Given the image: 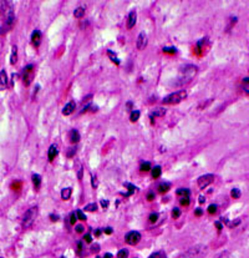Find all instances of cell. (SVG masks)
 Instances as JSON below:
<instances>
[{
  "label": "cell",
  "instance_id": "20",
  "mask_svg": "<svg viewBox=\"0 0 249 258\" xmlns=\"http://www.w3.org/2000/svg\"><path fill=\"white\" fill-rule=\"evenodd\" d=\"M32 183H34V186H35V188L37 190L39 187H40V185H41V177H40V175H32Z\"/></svg>",
  "mask_w": 249,
  "mask_h": 258
},
{
  "label": "cell",
  "instance_id": "43",
  "mask_svg": "<svg viewBox=\"0 0 249 258\" xmlns=\"http://www.w3.org/2000/svg\"><path fill=\"white\" fill-rule=\"evenodd\" d=\"M84 238H85V241H86L87 243H91V242H92V238H91V236H90V235H85V237H84Z\"/></svg>",
  "mask_w": 249,
  "mask_h": 258
},
{
  "label": "cell",
  "instance_id": "25",
  "mask_svg": "<svg viewBox=\"0 0 249 258\" xmlns=\"http://www.w3.org/2000/svg\"><path fill=\"white\" fill-rule=\"evenodd\" d=\"M139 119V111H132V114H131V116H129V120H131V122H136L137 120Z\"/></svg>",
  "mask_w": 249,
  "mask_h": 258
},
{
  "label": "cell",
  "instance_id": "10",
  "mask_svg": "<svg viewBox=\"0 0 249 258\" xmlns=\"http://www.w3.org/2000/svg\"><path fill=\"white\" fill-rule=\"evenodd\" d=\"M31 41H32V45H34L35 47H39V45H40V42H41V32H40L39 30L32 31V34H31Z\"/></svg>",
  "mask_w": 249,
  "mask_h": 258
},
{
  "label": "cell",
  "instance_id": "30",
  "mask_svg": "<svg viewBox=\"0 0 249 258\" xmlns=\"http://www.w3.org/2000/svg\"><path fill=\"white\" fill-rule=\"evenodd\" d=\"M128 257V251L127 250H121L117 253V258H127Z\"/></svg>",
  "mask_w": 249,
  "mask_h": 258
},
{
  "label": "cell",
  "instance_id": "32",
  "mask_svg": "<svg viewBox=\"0 0 249 258\" xmlns=\"http://www.w3.org/2000/svg\"><path fill=\"white\" fill-rule=\"evenodd\" d=\"M148 258H166V255L163 252H156V253L151 255Z\"/></svg>",
  "mask_w": 249,
  "mask_h": 258
},
{
  "label": "cell",
  "instance_id": "21",
  "mask_svg": "<svg viewBox=\"0 0 249 258\" xmlns=\"http://www.w3.org/2000/svg\"><path fill=\"white\" fill-rule=\"evenodd\" d=\"M169 183H167V182H163V183H161L159 186H158V191L161 192V193H166V192H168L169 191Z\"/></svg>",
  "mask_w": 249,
  "mask_h": 258
},
{
  "label": "cell",
  "instance_id": "11",
  "mask_svg": "<svg viewBox=\"0 0 249 258\" xmlns=\"http://www.w3.org/2000/svg\"><path fill=\"white\" fill-rule=\"evenodd\" d=\"M75 107H76V104H75L74 101H70V102H69V104H66V105H65V107L62 109V115H65V116L71 115V114L75 111Z\"/></svg>",
  "mask_w": 249,
  "mask_h": 258
},
{
  "label": "cell",
  "instance_id": "52",
  "mask_svg": "<svg viewBox=\"0 0 249 258\" xmlns=\"http://www.w3.org/2000/svg\"><path fill=\"white\" fill-rule=\"evenodd\" d=\"M99 250H100V248H99V245H95V246H92V250H91V251H92V252H97Z\"/></svg>",
  "mask_w": 249,
  "mask_h": 258
},
{
  "label": "cell",
  "instance_id": "53",
  "mask_svg": "<svg viewBox=\"0 0 249 258\" xmlns=\"http://www.w3.org/2000/svg\"><path fill=\"white\" fill-rule=\"evenodd\" d=\"M198 201H199V203H204V202H206V198H204L203 196H199V200H198Z\"/></svg>",
  "mask_w": 249,
  "mask_h": 258
},
{
  "label": "cell",
  "instance_id": "45",
  "mask_svg": "<svg viewBox=\"0 0 249 258\" xmlns=\"http://www.w3.org/2000/svg\"><path fill=\"white\" fill-rule=\"evenodd\" d=\"M104 232H105L106 235H111V233H112V228H111V227H106V228L104 230Z\"/></svg>",
  "mask_w": 249,
  "mask_h": 258
},
{
  "label": "cell",
  "instance_id": "48",
  "mask_svg": "<svg viewBox=\"0 0 249 258\" xmlns=\"http://www.w3.org/2000/svg\"><path fill=\"white\" fill-rule=\"evenodd\" d=\"M76 231H77L79 233H82V232H84V227H82L81 225H79V226H76Z\"/></svg>",
  "mask_w": 249,
  "mask_h": 258
},
{
  "label": "cell",
  "instance_id": "29",
  "mask_svg": "<svg viewBox=\"0 0 249 258\" xmlns=\"http://www.w3.org/2000/svg\"><path fill=\"white\" fill-rule=\"evenodd\" d=\"M149 170H151V163H149V162H143V163L141 165V171L147 172V171H149Z\"/></svg>",
  "mask_w": 249,
  "mask_h": 258
},
{
  "label": "cell",
  "instance_id": "3",
  "mask_svg": "<svg viewBox=\"0 0 249 258\" xmlns=\"http://www.w3.org/2000/svg\"><path fill=\"white\" fill-rule=\"evenodd\" d=\"M186 97H187V91L181 90V91H177V92H173V94L166 96L162 100V102L164 105H176V104H179L181 101H183Z\"/></svg>",
  "mask_w": 249,
  "mask_h": 258
},
{
  "label": "cell",
  "instance_id": "35",
  "mask_svg": "<svg viewBox=\"0 0 249 258\" xmlns=\"http://www.w3.org/2000/svg\"><path fill=\"white\" fill-rule=\"evenodd\" d=\"M163 52H167V54H176L177 50L174 47H164L163 49Z\"/></svg>",
  "mask_w": 249,
  "mask_h": 258
},
{
  "label": "cell",
  "instance_id": "55",
  "mask_svg": "<svg viewBox=\"0 0 249 258\" xmlns=\"http://www.w3.org/2000/svg\"><path fill=\"white\" fill-rule=\"evenodd\" d=\"M104 258H112V255H111V253H106V255L104 256Z\"/></svg>",
  "mask_w": 249,
  "mask_h": 258
},
{
  "label": "cell",
  "instance_id": "4",
  "mask_svg": "<svg viewBox=\"0 0 249 258\" xmlns=\"http://www.w3.org/2000/svg\"><path fill=\"white\" fill-rule=\"evenodd\" d=\"M197 74V66L193 65H187L182 69V74H181V84H187Z\"/></svg>",
  "mask_w": 249,
  "mask_h": 258
},
{
  "label": "cell",
  "instance_id": "42",
  "mask_svg": "<svg viewBox=\"0 0 249 258\" xmlns=\"http://www.w3.org/2000/svg\"><path fill=\"white\" fill-rule=\"evenodd\" d=\"M91 183H92V187L94 188H97V180H96V177H92V180H91Z\"/></svg>",
  "mask_w": 249,
  "mask_h": 258
},
{
  "label": "cell",
  "instance_id": "34",
  "mask_svg": "<svg viewBox=\"0 0 249 258\" xmlns=\"http://www.w3.org/2000/svg\"><path fill=\"white\" fill-rule=\"evenodd\" d=\"M216 212H217V205H211L208 207V213L209 215H214Z\"/></svg>",
  "mask_w": 249,
  "mask_h": 258
},
{
  "label": "cell",
  "instance_id": "22",
  "mask_svg": "<svg viewBox=\"0 0 249 258\" xmlns=\"http://www.w3.org/2000/svg\"><path fill=\"white\" fill-rule=\"evenodd\" d=\"M178 196H182V197H189V190L188 188H178L177 192H176Z\"/></svg>",
  "mask_w": 249,
  "mask_h": 258
},
{
  "label": "cell",
  "instance_id": "51",
  "mask_svg": "<svg viewBox=\"0 0 249 258\" xmlns=\"http://www.w3.org/2000/svg\"><path fill=\"white\" fill-rule=\"evenodd\" d=\"M50 218H51V221H52V222H54V221L56 222V221L59 220V216H54V215H51V216H50Z\"/></svg>",
  "mask_w": 249,
  "mask_h": 258
},
{
  "label": "cell",
  "instance_id": "9",
  "mask_svg": "<svg viewBox=\"0 0 249 258\" xmlns=\"http://www.w3.org/2000/svg\"><path fill=\"white\" fill-rule=\"evenodd\" d=\"M147 35L144 34V32H141L139 35H138V37H137V42H136V45H137V49L138 50H143L146 46H147Z\"/></svg>",
  "mask_w": 249,
  "mask_h": 258
},
{
  "label": "cell",
  "instance_id": "49",
  "mask_svg": "<svg viewBox=\"0 0 249 258\" xmlns=\"http://www.w3.org/2000/svg\"><path fill=\"white\" fill-rule=\"evenodd\" d=\"M216 226H217V228H218V231H221V230L223 228V226H222V223H221L219 221H217V222H216Z\"/></svg>",
  "mask_w": 249,
  "mask_h": 258
},
{
  "label": "cell",
  "instance_id": "54",
  "mask_svg": "<svg viewBox=\"0 0 249 258\" xmlns=\"http://www.w3.org/2000/svg\"><path fill=\"white\" fill-rule=\"evenodd\" d=\"M100 235H101V231H100V230H96V231H95V236H97V237H99Z\"/></svg>",
  "mask_w": 249,
  "mask_h": 258
},
{
  "label": "cell",
  "instance_id": "46",
  "mask_svg": "<svg viewBox=\"0 0 249 258\" xmlns=\"http://www.w3.org/2000/svg\"><path fill=\"white\" fill-rule=\"evenodd\" d=\"M101 206H102L104 208H107V207H109V201H104V200H102V201H101Z\"/></svg>",
  "mask_w": 249,
  "mask_h": 258
},
{
  "label": "cell",
  "instance_id": "39",
  "mask_svg": "<svg viewBox=\"0 0 249 258\" xmlns=\"http://www.w3.org/2000/svg\"><path fill=\"white\" fill-rule=\"evenodd\" d=\"M157 218H158V215H157V213H152V215L149 216V222H151V223H154V222L157 221Z\"/></svg>",
  "mask_w": 249,
  "mask_h": 258
},
{
  "label": "cell",
  "instance_id": "19",
  "mask_svg": "<svg viewBox=\"0 0 249 258\" xmlns=\"http://www.w3.org/2000/svg\"><path fill=\"white\" fill-rule=\"evenodd\" d=\"M47 155H49V160L52 161V160L56 157V155H57V148H56V146L52 145V146L49 148V153H47Z\"/></svg>",
  "mask_w": 249,
  "mask_h": 258
},
{
  "label": "cell",
  "instance_id": "18",
  "mask_svg": "<svg viewBox=\"0 0 249 258\" xmlns=\"http://www.w3.org/2000/svg\"><path fill=\"white\" fill-rule=\"evenodd\" d=\"M164 114H166V110L159 107V109H156L154 111H152L151 117H162V116H164Z\"/></svg>",
  "mask_w": 249,
  "mask_h": 258
},
{
  "label": "cell",
  "instance_id": "56",
  "mask_svg": "<svg viewBox=\"0 0 249 258\" xmlns=\"http://www.w3.org/2000/svg\"><path fill=\"white\" fill-rule=\"evenodd\" d=\"M0 258H2V257H0Z\"/></svg>",
  "mask_w": 249,
  "mask_h": 258
},
{
  "label": "cell",
  "instance_id": "38",
  "mask_svg": "<svg viewBox=\"0 0 249 258\" xmlns=\"http://www.w3.org/2000/svg\"><path fill=\"white\" fill-rule=\"evenodd\" d=\"M181 216V211L178 210V208H174L173 211H172V217L173 218H178Z\"/></svg>",
  "mask_w": 249,
  "mask_h": 258
},
{
  "label": "cell",
  "instance_id": "8",
  "mask_svg": "<svg viewBox=\"0 0 249 258\" xmlns=\"http://www.w3.org/2000/svg\"><path fill=\"white\" fill-rule=\"evenodd\" d=\"M124 240H126V242H127L129 246H136V245L141 241V235H139V232H137V231H131V232H128V233L126 235Z\"/></svg>",
  "mask_w": 249,
  "mask_h": 258
},
{
  "label": "cell",
  "instance_id": "31",
  "mask_svg": "<svg viewBox=\"0 0 249 258\" xmlns=\"http://www.w3.org/2000/svg\"><path fill=\"white\" fill-rule=\"evenodd\" d=\"M76 216H77L79 220H81V221H86V216H85V213H84L81 210H77V211H76Z\"/></svg>",
  "mask_w": 249,
  "mask_h": 258
},
{
  "label": "cell",
  "instance_id": "27",
  "mask_svg": "<svg viewBox=\"0 0 249 258\" xmlns=\"http://www.w3.org/2000/svg\"><path fill=\"white\" fill-rule=\"evenodd\" d=\"M242 82H243V90H244V92L249 95V77H244Z\"/></svg>",
  "mask_w": 249,
  "mask_h": 258
},
{
  "label": "cell",
  "instance_id": "17",
  "mask_svg": "<svg viewBox=\"0 0 249 258\" xmlns=\"http://www.w3.org/2000/svg\"><path fill=\"white\" fill-rule=\"evenodd\" d=\"M84 15H85V7L79 6L77 9H75V11H74V16H75V17L81 19V17H84Z\"/></svg>",
  "mask_w": 249,
  "mask_h": 258
},
{
  "label": "cell",
  "instance_id": "5",
  "mask_svg": "<svg viewBox=\"0 0 249 258\" xmlns=\"http://www.w3.org/2000/svg\"><path fill=\"white\" fill-rule=\"evenodd\" d=\"M36 215H37V208H36V207H31V208H29V210L25 212V215H24V218H22V226H24L25 228H26V227H30V226L32 225V222H34Z\"/></svg>",
  "mask_w": 249,
  "mask_h": 258
},
{
  "label": "cell",
  "instance_id": "7",
  "mask_svg": "<svg viewBox=\"0 0 249 258\" xmlns=\"http://www.w3.org/2000/svg\"><path fill=\"white\" fill-rule=\"evenodd\" d=\"M213 181H214V175L208 173V175H203V176H201V177L198 178L197 183H198V187H199L201 190H204V188L208 187Z\"/></svg>",
  "mask_w": 249,
  "mask_h": 258
},
{
  "label": "cell",
  "instance_id": "24",
  "mask_svg": "<svg viewBox=\"0 0 249 258\" xmlns=\"http://www.w3.org/2000/svg\"><path fill=\"white\" fill-rule=\"evenodd\" d=\"M107 55H109V57L111 59V61H112V62H115L116 65H120V60L117 59V56H116V55H115L111 50H109V51H107Z\"/></svg>",
  "mask_w": 249,
  "mask_h": 258
},
{
  "label": "cell",
  "instance_id": "37",
  "mask_svg": "<svg viewBox=\"0 0 249 258\" xmlns=\"http://www.w3.org/2000/svg\"><path fill=\"white\" fill-rule=\"evenodd\" d=\"M181 205L182 206H188L189 205V197H182L181 198Z\"/></svg>",
  "mask_w": 249,
  "mask_h": 258
},
{
  "label": "cell",
  "instance_id": "15",
  "mask_svg": "<svg viewBox=\"0 0 249 258\" xmlns=\"http://www.w3.org/2000/svg\"><path fill=\"white\" fill-rule=\"evenodd\" d=\"M71 193H72L71 187H66V188H64V190L61 191V198H62L64 201H67V200L71 197Z\"/></svg>",
  "mask_w": 249,
  "mask_h": 258
},
{
  "label": "cell",
  "instance_id": "33",
  "mask_svg": "<svg viewBox=\"0 0 249 258\" xmlns=\"http://www.w3.org/2000/svg\"><path fill=\"white\" fill-rule=\"evenodd\" d=\"M216 258H231V253H229L228 251H223V252H221Z\"/></svg>",
  "mask_w": 249,
  "mask_h": 258
},
{
  "label": "cell",
  "instance_id": "13",
  "mask_svg": "<svg viewBox=\"0 0 249 258\" xmlns=\"http://www.w3.org/2000/svg\"><path fill=\"white\" fill-rule=\"evenodd\" d=\"M7 87V75L5 70L0 71V91L5 90Z\"/></svg>",
  "mask_w": 249,
  "mask_h": 258
},
{
  "label": "cell",
  "instance_id": "2",
  "mask_svg": "<svg viewBox=\"0 0 249 258\" xmlns=\"http://www.w3.org/2000/svg\"><path fill=\"white\" fill-rule=\"evenodd\" d=\"M4 7H2V12H4V17H5V27L6 30H10L15 22V14H14V9H12V2L11 1H1Z\"/></svg>",
  "mask_w": 249,
  "mask_h": 258
},
{
  "label": "cell",
  "instance_id": "41",
  "mask_svg": "<svg viewBox=\"0 0 249 258\" xmlns=\"http://www.w3.org/2000/svg\"><path fill=\"white\" fill-rule=\"evenodd\" d=\"M75 153H76V148H74V147H71V150H70V151L67 152V156H69V157H72V156H74Z\"/></svg>",
  "mask_w": 249,
  "mask_h": 258
},
{
  "label": "cell",
  "instance_id": "6",
  "mask_svg": "<svg viewBox=\"0 0 249 258\" xmlns=\"http://www.w3.org/2000/svg\"><path fill=\"white\" fill-rule=\"evenodd\" d=\"M34 79V65H27L24 67V75H22V81L25 86H29Z\"/></svg>",
  "mask_w": 249,
  "mask_h": 258
},
{
  "label": "cell",
  "instance_id": "47",
  "mask_svg": "<svg viewBox=\"0 0 249 258\" xmlns=\"http://www.w3.org/2000/svg\"><path fill=\"white\" fill-rule=\"evenodd\" d=\"M202 213H203V211H202L201 208H197V210L194 211V215H196V216H202Z\"/></svg>",
  "mask_w": 249,
  "mask_h": 258
},
{
  "label": "cell",
  "instance_id": "26",
  "mask_svg": "<svg viewBox=\"0 0 249 258\" xmlns=\"http://www.w3.org/2000/svg\"><path fill=\"white\" fill-rule=\"evenodd\" d=\"M241 191H239V188H233L232 191H231V196L233 197V198H236V200H238V198H241Z\"/></svg>",
  "mask_w": 249,
  "mask_h": 258
},
{
  "label": "cell",
  "instance_id": "14",
  "mask_svg": "<svg viewBox=\"0 0 249 258\" xmlns=\"http://www.w3.org/2000/svg\"><path fill=\"white\" fill-rule=\"evenodd\" d=\"M69 138H70V142L71 143H77L80 141V133L77 130H71L69 132Z\"/></svg>",
  "mask_w": 249,
  "mask_h": 258
},
{
  "label": "cell",
  "instance_id": "44",
  "mask_svg": "<svg viewBox=\"0 0 249 258\" xmlns=\"http://www.w3.org/2000/svg\"><path fill=\"white\" fill-rule=\"evenodd\" d=\"M153 198H154V193H153V192H149V193L147 195V200H148V201H152Z\"/></svg>",
  "mask_w": 249,
  "mask_h": 258
},
{
  "label": "cell",
  "instance_id": "50",
  "mask_svg": "<svg viewBox=\"0 0 249 258\" xmlns=\"http://www.w3.org/2000/svg\"><path fill=\"white\" fill-rule=\"evenodd\" d=\"M77 251H79V253H81V251H82V242L77 243Z\"/></svg>",
  "mask_w": 249,
  "mask_h": 258
},
{
  "label": "cell",
  "instance_id": "23",
  "mask_svg": "<svg viewBox=\"0 0 249 258\" xmlns=\"http://www.w3.org/2000/svg\"><path fill=\"white\" fill-rule=\"evenodd\" d=\"M161 173H162V170H161L159 166H156V167L152 168V177L153 178H158L161 176Z\"/></svg>",
  "mask_w": 249,
  "mask_h": 258
},
{
  "label": "cell",
  "instance_id": "1",
  "mask_svg": "<svg viewBox=\"0 0 249 258\" xmlns=\"http://www.w3.org/2000/svg\"><path fill=\"white\" fill-rule=\"evenodd\" d=\"M208 252V247L203 245H197L194 247L188 248L183 253H181L177 258H202L204 257Z\"/></svg>",
  "mask_w": 249,
  "mask_h": 258
},
{
  "label": "cell",
  "instance_id": "12",
  "mask_svg": "<svg viewBox=\"0 0 249 258\" xmlns=\"http://www.w3.org/2000/svg\"><path fill=\"white\" fill-rule=\"evenodd\" d=\"M136 21H137V14H136V11L133 10V11H131V12L128 14V19H127V29H132V27L134 26Z\"/></svg>",
  "mask_w": 249,
  "mask_h": 258
},
{
  "label": "cell",
  "instance_id": "36",
  "mask_svg": "<svg viewBox=\"0 0 249 258\" xmlns=\"http://www.w3.org/2000/svg\"><path fill=\"white\" fill-rule=\"evenodd\" d=\"M124 186H126V187H128V190H129V192H128V193H127V195H126V196H129V195H132V193H133V191H134V188H136V187H134V186H133V185H129V183H124Z\"/></svg>",
  "mask_w": 249,
  "mask_h": 258
},
{
  "label": "cell",
  "instance_id": "16",
  "mask_svg": "<svg viewBox=\"0 0 249 258\" xmlns=\"http://www.w3.org/2000/svg\"><path fill=\"white\" fill-rule=\"evenodd\" d=\"M17 61V47L12 46V51H11V56H10V64L15 65Z\"/></svg>",
  "mask_w": 249,
  "mask_h": 258
},
{
  "label": "cell",
  "instance_id": "40",
  "mask_svg": "<svg viewBox=\"0 0 249 258\" xmlns=\"http://www.w3.org/2000/svg\"><path fill=\"white\" fill-rule=\"evenodd\" d=\"M76 220H77V216H76L75 213H71V216H70V223H71V225H75Z\"/></svg>",
  "mask_w": 249,
  "mask_h": 258
},
{
  "label": "cell",
  "instance_id": "28",
  "mask_svg": "<svg viewBox=\"0 0 249 258\" xmlns=\"http://www.w3.org/2000/svg\"><path fill=\"white\" fill-rule=\"evenodd\" d=\"M96 210H97L96 203H89L87 206H85V211H89V212H95Z\"/></svg>",
  "mask_w": 249,
  "mask_h": 258
}]
</instances>
